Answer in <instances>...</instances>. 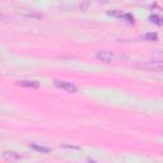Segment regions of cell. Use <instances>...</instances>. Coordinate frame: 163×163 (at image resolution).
Wrapping results in <instances>:
<instances>
[{
    "label": "cell",
    "mask_w": 163,
    "mask_h": 163,
    "mask_svg": "<svg viewBox=\"0 0 163 163\" xmlns=\"http://www.w3.org/2000/svg\"><path fill=\"white\" fill-rule=\"evenodd\" d=\"M54 84H55V87H57V88L64 89L65 92H69V93H75V92H77V87L72 84L70 82H64V80L56 79V80H54Z\"/></svg>",
    "instance_id": "cell-1"
},
{
    "label": "cell",
    "mask_w": 163,
    "mask_h": 163,
    "mask_svg": "<svg viewBox=\"0 0 163 163\" xmlns=\"http://www.w3.org/2000/svg\"><path fill=\"white\" fill-rule=\"evenodd\" d=\"M96 57L100 61H103V63H111L112 60H115L116 55H115L113 52H111V51H100V52H97Z\"/></svg>",
    "instance_id": "cell-2"
},
{
    "label": "cell",
    "mask_w": 163,
    "mask_h": 163,
    "mask_svg": "<svg viewBox=\"0 0 163 163\" xmlns=\"http://www.w3.org/2000/svg\"><path fill=\"white\" fill-rule=\"evenodd\" d=\"M3 158L5 161H8L10 163H14V162H17L20 157L18 153H15V152H4L3 153Z\"/></svg>",
    "instance_id": "cell-3"
},
{
    "label": "cell",
    "mask_w": 163,
    "mask_h": 163,
    "mask_svg": "<svg viewBox=\"0 0 163 163\" xmlns=\"http://www.w3.org/2000/svg\"><path fill=\"white\" fill-rule=\"evenodd\" d=\"M19 85L24 87V88H31V89H37L40 87L38 82H36V80H20Z\"/></svg>",
    "instance_id": "cell-4"
},
{
    "label": "cell",
    "mask_w": 163,
    "mask_h": 163,
    "mask_svg": "<svg viewBox=\"0 0 163 163\" xmlns=\"http://www.w3.org/2000/svg\"><path fill=\"white\" fill-rule=\"evenodd\" d=\"M31 148L35 149L37 152H41V153H48L50 149L47 148V146H42V145H37V144H31Z\"/></svg>",
    "instance_id": "cell-5"
},
{
    "label": "cell",
    "mask_w": 163,
    "mask_h": 163,
    "mask_svg": "<svg viewBox=\"0 0 163 163\" xmlns=\"http://www.w3.org/2000/svg\"><path fill=\"white\" fill-rule=\"evenodd\" d=\"M149 20L152 22V23H155L157 26H161V24H162V18L159 17V15H157V14L150 15V17H149Z\"/></svg>",
    "instance_id": "cell-6"
},
{
    "label": "cell",
    "mask_w": 163,
    "mask_h": 163,
    "mask_svg": "<svg viewBox=\"0 0 163 163\" xmlns=\"http://www.w3.org/2000/svg\"><path fill=\"white\" fill-rule=\"evenodd\" d=\"M142 38H144L146 41H157L158 40V36H157V33H146L142 37Z\"/></svg>",
    "instance_id": "cell-7"
},
{
    "label": "cell",
    "mask_w": 163,
    "mask_h": 163,
    "mask_svg": "<svg viewBox=\"0 0 163 163\" xmlns=\"http://www.w3.org/2000/svg\"><path fill=\"white\" fill-rule=\"evenodd\" d=\"M22 14L26 15V17H31V18H41L42 15L41 14H36V13H29V12H22Z\"/></svg>",
    "instance_id": "cell-8"
},
{
    "label": "cell",
    "mask_w": 163,
    "mask_h": 163,
    "mask_svg": "<svg viewBox=\"0 0 163 163\" xmlns=\"http://www.w3.org/2000/svg\"><path fill=\"white\" fill-rule=\"evenodd\" d=\"M88 5H89V3H83V4H80V9H82V10H85L87 8H88Z\"/></svg>",
    "instance_id": "cell-9"
}]
</instances>
